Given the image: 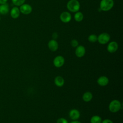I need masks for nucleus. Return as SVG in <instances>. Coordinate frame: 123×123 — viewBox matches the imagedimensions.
<instances>
[{"label": "nucleus", "mask_w": 123, "mask_h": 123, "mask_svg": "<svg viewBox=\"0 0 123 123\" xmlns=\"http://www.w3.org/2000/svg\"><path fill=\"white\" fill-rule=\"evenodd\" d=\"M122 103L117 99L111 101L109 105V110L112 113H115L119 111L122 108Z\"/></svg>", "instance_id": "1"}, {"label": "nucleus", "mask_w": 123, "mask_h": 123, "mask_svg": "<svg viewBox=\"0 0 123 123\" xmlns=\"http://www.w3.org/2000/svg\"><path fill=\"white\" fill-rule=\"evenodd\" d=\"M80 5L77 0H70L67 4L68 10L73 12H78L80 9Z\"/></svg>", "instance_id": "2"}, {"label": "nucleus", "mask_w": 123, "mask_h": 123, "mask_svg": "<svg viewBox=\"0 0 123 123\" xmlns=\"http://www.w3.org/2000/svg\"><path fill=\"white\" fill-rule=\"evenodd\" d=\"M114 5L113 0H101L100 2V9L103 11L110 10Z\"/></svg>", "instance_id": "3"}, {"label": "nucleus", "mask_w": 123, "mask_h": 123, "mask_svg": "<svg viewBox=\"0 0 123 123\" xmlns=\"http://www.w3.org/2000/svg\"><path fill=\"white\" fill-rule=\"evenodd\" d=\"M110 39V36L107 33L100 34L98 37L97 41L101 44H105L107 43Z\"/></svg>", "instance_id": "4"}, {"label": "nucleus", "mask_w": 123, "mask_h": 123, "mask_svg": "<svg viewBox=\"0 0 123 123\" xmlns=\"http://www.w3.org/2000/svg\"><path fill=\"white\" fill-rule=\"evenodd\" d=\"M64 58L61 55H58L56 56L54 59L53 61V65L57 68H60L62 66L64 63Z\"/></svg>", "instance_id": "5"}, {"label": "nucleus", "mask_w": 123, "mask_h": 123, "mask_svg": "<svg viewBox=\"0 0 123 123\" xmlns=\"http://www.w3.org/2000/svg\"><path fill=\"white\" fill-rule=\"evenodd\" d=\"M21 12L24 14H28L32 12V8L28 4H23L20 6L19 8Z\"/></svg>", "instance_id": "6"}, {"label": "nucleus", "mask_w": 123, "mask_h": 123, "mask_svg": "<svg viewBox=\"0 0 123 123\" xmlns=\"http://www.w3.org/2000/svg\"><path fill=\"white\" fill-rule=\"evenodd\" d=\"M60 18L62 22L64 23H67L71 21L72 19V16L69 12H63L60 14Z\"/></svg>", "instance_id": "7"}, {"label": "nucleus", "mask_w": 123, "mask_h": 123, "mask_svg": "<svg viewBox=\"0 0 123 123\" xmlns=\"http://www.w3.org/2000/svg\"><path fill=\"white\" fill-rule=\"evenodd\" d=\"M69 115L72 120H77L80 117V113L78 110L73 109L70 111Z\"/></svg>", "instance_id": "8"}, {"label": "nucleus", "mask_w": 123, "mask_h": 123, "mask_svg": "<svg viewBox=\"0 0 123 123\" xmlns=\"http://www.w3.org/2000/svg\"><path fill=\"white\" fill-rule=\"evenodd\" d=\"M86 53V49L82 45L78 46L75 50V55L78 58L83 57Z\"/></svg>", "instance_id": "9"}, {"label": "nucleus", "mask_w": 123, "mask_h": 123, "mask_svg": "<svg viewBox=\"0 0 123 123\" xmlns=\"http://www.w3.org/2000/svg\"><path fill=\"white\" fill-rule=\"evenodd\" d=\"M118 48V45L115 41H111L109 43L107 46V50L110 53H114L117 51Z\"/></svg>", "instance_id": "10"}, {"label": "nucleus", "mask_w": 123, "mask_h": 123, "mask_svg": "<svg viewBox=\"0 0 123 123\" xmlns=\"http://www.w3.org/2000/svg\"><path fill=\"white\" fill-rule=\"evenodd\" d=\"M49 49L52 51H55L58 49V43L55 39L49 40L48 44Z\"/></svg>", "instance_id": "11"}, {"label": "nucleus", "mask_w": 123, "mask_h": 123, "mask_svg": "<svg viewBox=\"0 0 123 123\" xmlns=\"http://www.w3.org/2000/svg\"><path fill=\"white\" fill-rule=\"evenodd\" d=\"M109 82V78L106 76H101L97 79V83L101 86H107Z\"/></svg>", "instance_id": "12"}, {"label": "nucleus", "mask_w": 123, "mask_h": 123, "mask_svg": "<svg viewBox=\"0 0 123 123\" xmlns=\"http://www.w3.org/2000/svg\"><path fill=\"white\" fill-rule=\"evenodd\" d=\"M20 13V11L19 9L17 7H14L11 10V16L13 19H16L19 16Z\"/></svg>", "instance_id": "13"}, {"label": "nucleus", "mask_w": 123, "mask_h": 123, "mask_svg": "<svg viewBox=\"0 0 123 123\" xmlns=\"http://www.w3.org/2000/svg\"><path fill=\"white\" fill-rule=\"evenodd\" d=\"M54 84L58 87H62L64 84V80L61 76H57L54 79Z\"/></svg>", "instance_id": "14"}, {"label": "nucleus", "mask_w": 123, "mask_h": 123, "mask_svg": "<svg viewBox=\"0 0 123 123\" xmlns=\"http://www.w3.org/2000/svg\"><path fill=\"white\" fill-rule=\"evenodd\" d=\"M9 12V6L7 3L0 5V14L5 15L7 14Z\"/></svg>", "instance_id": "15"}, {"label": "nucleus", "mask_w": 123, "mask_h": 123, "mask_svg": "<svg viewBox=\"0 0 123 123\" xmlns=\"http://www.w3.org/2000/svg\"><path fill=\"white\" fill-rule=\"evenodd\" d=\"M93 98L92 94L89 91H87L85 92L82 96V98L83 100L85 102H89Z\"/></svg>", "instance_id": "16"}, {"label": "nucleus", "mask_w": 123, "mask_h": 123, "mask_svg": "<svg viewBox=\"0 0 123 123\" xmlns=\"http://www.w3.org/2000/svg\"><path fill=\"white\" fill-rule=\"evenodd\" d=\"M102 119L98 115H94L90 119V123H101Z\"/></svg>", "instance_id": "17"}, {"label": "nucleus", "mask_w": 123, "mask_h": 123, "mask_svg": "<svg viewBox=\"0 0 123 123\" xmlns=\"http://www.w3.org/2000/svg\"><path fill=\"white\" fill-rule=\"evenodd\" d=\"M83 18H84V16L83 13L80 12H76L74 16V20L78 22H81V21H82V20L83 19Z\"/></svg>", "instance_id": "18"}, {"label": "nucleus", "mask_w": 123, "mask_h": 123, "mask_svg": "<svg viewBox=\"0 0 123 123\" xmlns=\"http://www.w3.org/2000/svg\"><path fill=\"white\" fill-rule=\"evenodd\" d=\"M88 40L90 42L95 43L98 40V37L95 34H91L88 37Z\"/></svg>", "instance_id": "19"}, {"label": "nucleus", "mask_w": 123, "mask_h": 123, "mask_svg": "<svg viewBox=\"0 0 123 123\" xmlns=\"http://www.w3.org/2000/svg\"><path fill=\"white\" fill-rule=\"evenodd\" d=\"M12 1L15 5L17 6H20L24 3L25 0H12Z\"/></svg>", "instance_id": "20"}, {"label": "nucleus", "mask_w": 123, "mask_h": 123, "mask_svg": "<svg viewBox=\"0 0 123 123\" xmlns=\"http://www.w3.org/2000/svg\"><path fill=\"white\" fill-rule=\"evenodd\" d=\"M57 123H69L68 121H67V119H66L64 118L61 117L59 118L56 122Z\"/></svg>", "instance_id": "21"}, {"label": "nucleus", "mask_w": 123, "mask_h": 123, "mask_svg": "<svg viewBox=\"0 0 123 123\" xmlns=\"http://www.w3.org/2000/svg\"><path fill=\"white\" fill-rule=\"evenodd\" d=\"M71 44L73 47L76 48L78 46V42L76 39H73L71 42Z\"/></svg>", "instance_id": "22"}, {"label": "nucleus", "mask_w": 123, "mask_h": 123, "mask_svg": "<svg viewBox=\"0 0 123 123\" xmlns=\"http://www.w3.org/2000/svg\"><path fill=\"white\" fill-rule=\"evenodd\" d=\"M101 123H113V122L110 120V119H104V120H102Z\"/></svg>", "instance_id": "23"}, {"label": "nucleus", "mask_w": 123, "mask_h": 123, "mask_svg": "<svg viewBox=\"0 0 123 123\" xmlns=\"http://www.w3.org/2000/svg\"><path fill=\"white\" fill-rule=\"evenodd\" d=\"M58 34L57 33L54 32V33H53L52 34V37L53 39L56 40V39L58 38Z\"/></svg>", "instance_id": "24"}, {"label": "nucleus", "mask_w": 123, "mask_h": 123, "mask_svg": "<svg viewBox=\"0 0 123 123\" xmlns=\"http://www.w3.org/2000/svg\"><path fill=\"white\" fill-rule=\"evenodd\" d=\"M8 0H0V4H3L7 3Z\"/></svg>", "instance_id": "25"}, {"label": "nucleus", "mask_w": 123, "mask_h": 123, "mask_svg": "<svg viewBox=\"0 0 123 123\" xmlns=\"http://www.w3.org/2000/svg\"><path fill=\"white\" fill-rule=\"evenodd\" d=\"M69 123H81L80 122H79V121H77V120H74V121L71 122Z\"/></svg>", "instance_id": "26"}, {"label": "nucleus", "mask_w": 123, "mask_h": 123, "mask_svg": "<svg viewBox=\"0 0 123 123\" xmlns=\"http://www.w3.org/2000/svg\"></svg>", "instance_id": "27"}]
</instances>
